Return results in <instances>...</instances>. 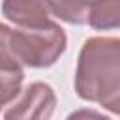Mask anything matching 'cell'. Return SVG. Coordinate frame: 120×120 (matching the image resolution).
I'll return each mask as SVG.
<instances>
[{"label": "cell", "instance_id": "obj_1", "mask_svg": "<svg viewBox=\"0 0 120 120\" xmlns=\"http://www.w3.org/2000/svg\"><path fill=\"white\" fill-rule=\"evenodd\" d=\"M75 92L120 116V38H88L77 58Z\"/></svg>", "mask_w": 120, "mask_h": 120}, {"label": "cell", "instance_id": "obj_2", "mask_svg": "<svg viewBox=\"0 0 120 120\" xmlns=\"http://www.w3.org/2000/svg\"><path fill=\"white\" fill-rule=\"evenodd\" d=\"M9 47L21 68L43 69L60 60L68 47V36L54 21L36 28H11Z\"/></svg>", "mask_w": 120, "mask_h": 120}, {"label": "cell", "instance_id": "obj_3", "mask_svg": "<svg viewBox=\"0 0 120 120\" xmlns=\"http://www.w3.org/2000/svg\"><path fill=\"white\" fill-rule=\"evenodd\" d=\"M56 109V94L51 84L36 81L21 90L4 112V120H51Z\"/></svg>", "mask_w": 120, "mask_h": 120}, {"label": "cell", "instance_id": "obj_4", "mask_svg": "<svg viewBox=\"0 0 120 120\" xmlns=\"http://www.w3.org/2000/svg\"><path fill=\"white\" fill-rule=\"evenodd\" d=\"M2 15L15 28H36L52 21L47 0H2Z\"/></svg>", "mask_w": 120, "mask_h": 120}, {"label": "cell", "instance_id": "obj_5", "mask_svg": "<svg viewBox=\"0 0 120 120\" xmlns=\"http://www.w3.org/2000/svg\"><path fill=\"white\" fill-rule=\"evenodd\" d=\"M88 26L94 30H120V0H90Z\"/></svg>", "mask_w": 120, "mask_h": 120}, {"label": "cell", "instance_id": "obj_6", "mask_svg": "<svg viewBox=\"0 0 120 120\" xmlns=\"http://www.w3.org/2000/svg\"><path fill=\"white\" fill-rule=\"evenodd\" d=\"M47 4L51 15L56 19L75 26L88 24L90 0H47Z\"/></svg>", "mask_w": 120, "mask_h": 120}, {"label": "cell", "instance_id": "obj_7", "mask_svg": "<svg viewBox=\"0 0 120 120\" xmlns=\"http://www.w3.org/2000/svg\"><path fill=\"white\" fill-rule=\"evenodd\" d=\"M24 69L0 68V111L6 105H11L22 90Z\"/></svg>", "mask_w": 120, "mask_h": 120}, {"label": "cell", "instance_id": "obj_8", "mask_svg": "<svg viewBox=\"0 0 120 120\" xmlns=\"http://www.w3.org/2000/svg\"><path fill=\"white\" fill-rule=\"evenodd\" d=\"M9 36H11V26L0 22V68H9V69H24L17 64V60L11 54L9 47Z\"/></svg>", "mask_w": 120, "mask_h": 120}, {"label": "cell", "instance_id": "obj_9", "mask_svg": "<svg viewBox=\"0 0 120 120\" xmlns=\"http://www.w3.org/2000/svg\"><path fill=\"white\" fill-rule=\"evenodd\" d=\"M66 120H111L103 112H98L94 109H77L66 116Z\"/></svg>", "mask_w": 120, "mask_h": 120}]
</instances>
